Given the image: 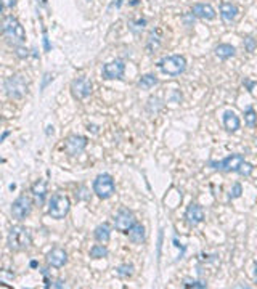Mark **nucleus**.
<instances>
[{
  "label": "nucleus",
  "instance_id": "nucleus-1",
  "mask_svg": "<svg viewBox=\"0 0 257 289\" xmlns=\"http://www.w3.org/2000/svg\"><path fill=\"white\" fill-rule=\"evenodd\" d=\"M32 243V238L29 230L24 226H13L8 233V247L11 251H23V249L29 247Z\"/></svg>",
  "mask_w": 257,
  "mask_h": 289
},
{
  "label": "nucleus",
  "instance_id": "nucleus-2",
  "mask_svg": "<svg viewBox=\"0 0 257 289\" xmlns=\"http://www.w3.org/2000/svg\"><path fill=\"white\" fill-rule=\"evenodd\" d=\"M3 34L8 39V42L13 45L23 44L26 39V32L23 29L21 22L16 18H13V16H7L3 20Z\"/></svg>",
  "mask_w": 257,
  "mask_h": 289
},
{
  "label": "nucleus",
  "instance_id": "nucleus-3",
  "mask_svg": "<svg viewBox=\"0 0 257 289\" xmlns=\"http://www.w3.org/2000/svg\"><path fill=\"white\" fill-rule=\"evenodd\" d=\"M70 207H71L70 198L66 195H61V193H56V195L51 196V200L48 202V215L51 219L61 220L70 212Z\"/></svg>",
  "mask_w": 257,
  "mask_h": 289
},
{
  "label": "nucleus",
  "instance_id": "nucleus-4",
  "mask_svg": "<svg viewBox=\"0 0 257 289\" xmlns=\"http://www.w3.org/2000/svg\"><path fill=\"white\" fill-rule=\"evenodd\" d=\"M159 67L167 76H180L187 69V60L182 55H172L159 61Z\"/></svg>",
  "mask_w": 257,
  "mask_h": 289
},
{
  "label": "nucleus",
  "instance_id": "nucleus-5",
  "mask_svg": "<svg viewBox=\"0 0 257 289\" xmlns=\"http://www.w3.org/2000/svg\"><path fill=\"white\" fill-rule=\"evenodd\" d=\"M116 191V185L110 174H100L93 182V193L100 200H108Z\"/></svg>",
  "mask_w": 257,
  "mask_h": 289
},
{
  "label": "nucleus",
  "instance_id": "nucleus-6",
  "mask_svg": "<svg viewBox=\"0 0 257 289\" xmlns=\"http://www.w3.org/2000/svg\"><path fill=\"white\" fill-rule=\"evenodd\" d=\"M5 92H7V95L13 100L23 98V96L27 93L26 79L23 76H20V74L8 77L7 81H5Z\"/></svg>",
  "mask_w": 257,
  "mask_h": 289
},
{
  "label": "nucleus",
  "instance_id": "nucleus-7",
  "mask_svg": "<svg viewBox=\"0 0 257 289\" xmlns=\"http://www.w3.org/2000/svg\"><path fill=\"white\" fill-rule=\"evenodd\" d=\"M135 217H134V212L129 211V209H119V211L114 214V226H116V230L122 231V233H129V230L132 228L135 225Z\"/></svg>",
  "mask_w": 257,
  "mask_h": 289
},
{
  "label": "nucleus",
  "instance_id": "nucleus-8",
  "mask_svg": "<svg viewBox=\"0 0 257 289\" xmlns=\"http://www.w3.org/2000/svg\"><path fill=\"white\" fill-rule=\"evenodd\" d=\"M244 162V156L243 155H230L228 157H225L224 161H210L209 166L212 169H219V171H224V172H238L239 171V166Z\"/></svg>",
  "mask_w": 257,
  "mask_h": 289
},
{
  "label": "nucleus",
  "instance_id": "nucleus-9",
  "mask_svg": "<svg viewBox=\"0 0 257 289\" xmlns=\"http://www.w3.org/2000/svg\"><path fill=\"white\" fill-rule=\"evenodd\" d=\"M31 209H32V204L29 198L20 196L13 201V204H11V215H13L16 220H24L27 215L31 214Z\"/></svg>",
  "mask_w": 257,
  "mask_h": 289
},
{
  "label": "nucleus",
  "instance_id": "nucleus-10",
  "mask_svg": "<svg viewBox=\"0 0 257 289\" xmlns=\"http://www.w3.org/2000/svg\"><path fill=\"white\" fill-rule=\"evenodd\" d=\"M71 93L76 100H84L92 93V82L85 77L74 79L71 82Z\"/></svg>",
  "mask_w": 257,
  "mask_h": 289
},
{
  "label": "nucleus",
  "instance_id": "nucleus-11",
  "mask_svg": "<svg viewBox=\"0 0 257 289\" xmlns=\"http://www.w3.org/2000/svg\"><path fill=\"white\" fill-rule=\"evenodd\" d=\"M125 65L122 60H114L111 63H106L103 66V77L106 81H113V79H121L124 76Z\"/></svg>",
  "mask_w": 257,
  "mask_h": 289
},
{
  "label": "nucleus",
  "instance_id": "nucleus-12",
  "mask_svg": "<svg viewBox=\"0 0 257 289\" xmlns=\"http://www.w3.org/2000/svg\"><path fill=\"white\" fill-rule=\"evenodd\" d=\"M85 146H87V138L82 137V135H71V137L66 140L65 150L70 156H76L85 150Z\"/></svg>",
  "mask_w": 257,
  "mask_h": 289
},
{
  "label": "nucleus",
  "instance_id": "nucleus-13",
  "mask_svg": "<svg viewBox=\"0 0 257 289\" xmlns=\"http://www.w3.org/2000/svg\"><path fill=\"white\" fill-rule=\"evenodd\" d=\"M185 219L187 222L190 223L191 226H196L199 225L204 220V209L199 206L196 202H191L190 206L187 207V212H185Z\"/></svg>",
  "mask_w": 257,
  "mask_h": 289
},
{
  "label": "nucleus",
  "instance_id": "nucleus-14",
  "mask_svg": "<svg viewBox=\"0 0 257 289\" xmlns=\"http://www.w3.org/2000/svg\"><path fill=\"white\" fill-rule=\"evenodd\" d=\"M47 262H48V265H51V267L60 268L68 262V254H66L65 249L55 247L47 254Z\"/></svg>",
  "mask_w": 257,
  "mask_h": 289
},
{
  "label": "nucleus",
  "instance_id": "nucleus-15",
  "mask_svg": "<svg viewBox=\"0 0 257 289\" xmlns=\"http://www.w3.org/2000/svg\"><path fill=\"white\" fill-rule=\"evenodd\" d=\"M191 13L193 16H196V18H201V20H214L215 18V10L212 5H209V3H196V5H193V8H191Z\"/></svg>",
  "mask_w": 257,
  "mask_h": 289
},
{
  "label": "nucleus",
  "instance_id": "nucleus-16",
  "mask_svg": "<svg viewBox=\"0 0 257 289\" xmlns=\"http://www.w3.org/2000/svg\"><path fill=\"white\" fill-rule=\"evenodd\" d=\"M31 191H32V198H34V201H36V204L42 206L45 201V196H47V182H45V180H39V182L32 185Z\"/></svg>",
  "mask_w": 257,
  "mask_h": 289
},
{
  "label": "nucleus",
  "instance_id": "nucleus-17",
  "mask_svg": "<svg viewBox=\"0 0 257 289\" xmlns=\"http://www.w3.org/2000/svg\"><path fill=\"white\" fill-rule=\"evenodd\" d=\"M220 16L222 20L225 22H232L236 20L238 16V7L235 3H230V2H225L220 5Z\"/></svg>",
  "mask_w": 257,
  "mask_h": 289
},
{
  "label": "nucleus",
  "instance_id": "nucleus-18",
  "mask_svg": "<svg viewBox=\"0 0 257 289\" xmlns=\"http://www.w3.org/2000/svg\"><path fill=\"white\" fill-rule=\"evenodd\" d=\"M239 117L233 111H225L224 114V127L227 129V132H236L239 129Z\"/></svg>",
  "mask_w": 257,
  "mask_h": 289
},
{
  "label": "nucleus",
  "instance_id": "nucleus-19",
  "mask_svg": "<svg viewBox=\"0 0 257 289\" xmlns=\"http://www.w3.org/2000/svg\"><path fill=\"white\" fill-rule=\"evenodd\" d=\"M129 240L135 243V245L143 243L145 241V226L141 223H135L132 228L129 230Z\"/></svg>",
  "mask_w": 257,
  "mask_h": 289
},
{
  "label": "nucleus",
  "instance_id": "nucleus-20",
  "mask_svg": "<svg viewBox=\"0 0 257 289\" xmlns=\"http://www.w3.org/2000/svg\"><path fill=\"white\" fill-rule=\"evenodd\" d=\"M235 53H236V50L230 44H220V45H217L215 47V55L219 56L220 60L232 58V56H235Z\"/></svg>",
  "mask_w": 257,
  "mask_h": 289
},
{
  "label": "nucleus",
  "instance_id": "nucleus-21",
  "mask_svg": "<svg viewBox=\"0 0 257 289\" xmlns=\"http://www.w3.org/2000/svg\"><path fill=\"white\" fill-rule=\"evenodd\" d=\"M95 240L100 243H108L111 238V226L108 223H101L95 228Z\"/></svg>",
  "mask_w": 257,
  "mask_h": 289
},
{
  "label": "nucleus",
  "instance_id": "nucleus-22",
  "mask_svg": "<svg viewBox=\"0 0 257 289\" xmlns=\"http://www.w3.org/2000/svg\"><path fill=\"white\" fill-rule=\"evenodd\" d=\"M156 84H158L156 76H153V74H145V76H141L139 86H140L141 89H145V90H150L151 87L156 86Z\"/></svg>",
  "mask_w": 257,
  "mask_h": 289
},
{
  "label": "nucleus",
  "instance_id": "nucleus-23",
  "mask_svg": "<svg viewBox=\"0 0 257 289\" xmlns=\"http://www.w3.org/2000/svg\"><path fill=\"white\" fill-rule=\"evenodd\" d=\"M244 122H246V126L251 129H254L257 126V112L253 108H249V110L244 112Z\"/></svg>",
  "mask_w": 257,
  "mask_h": 289
},
{
  "label": "nucleus",
  "instance_id": "nucleus-24",
  "mask_svg": "<svg viewBox=\"0 0 257 289\" xmlns=\"http://www.w3.org/2000/svg\"><path fill=\"white\" fill-rule=\"evenodd\" d=\"M108 256V249L101 245H95L92 249H90V257L92 259H103Z\"/></svg>",
  "mask_w": 257,
  "mask_h": 289
},
{
  "label": "nucleus",
  "instance_id": "nucleus-25",
  "mask_svg": "<svg viewBox=\"0 0 257 289\" xmlns=\"http://www.w3.org/2000/svg\"><path fill=\"white\" fill-rule=\"evenodd\" d=\"M116 273L119 276H122V278H129V276L134 275V265H130V264L119 265V267L116 268Z\"/></svg>",
  "mask_w": 257,
  "mask_h": 289
},
{
  "label": "nucleus",
  "instance_id": "nucleus-26",
  "mask_svg": "<svg viewBox=\"0 0 257 289\" xmlns=\"http://www.w3.org/2000/svg\"><path fill=\"white\" fill-rule=\"evenodd\" d=\"M253 171H254L253 164H249V162L244 161V162L241 164V166H239V171H238V174L244 175V177H249V175L253 174Z\"/></svg>",
  "mask_w": 257,
  "mask_h": 289
},
{
  "label": "nucleus",
  "instance_id": "nucleus-27",
  "mask_svg": "<svg viewBox=\"0 0 257 289\" xmlns=\"http://www.w3.org/2000/svg\"><path fill=\"white\" fill-rule=\"evenodd\" d=\"M257 47V42L254 37H246L244 39V48L248 50V52H254Z\"/></svg>",
  "mask_w": 257,
  "mask_h": 289
},
{
  "label": "nucleus",
  "instance_id": "nucleus-28",
  "mask_svg": "<svg viewBox=\"0 0 257 289\" xmlns=\"http://www.w3.org/2000/svg\"><path fill=\"white\" fill-rule=\"evenodd\" d=\"M241 193H243V186L239 183H235V185H233L232 191H230V198H232V200H235V198L241 196Z\"/></svg>",
  "mask_w": 257,
  "mask_h": 289
},
{
  "label": "nucleus",
  "instance_id": "nucleus-29",
  "mask_svg": "<svg viewBox=\"0 0 257 289\" xmlns=\"http://www.w3.org/2000/svg\"><path fill=\"white\" fill-rule=\"evenodd\" d=\"M2 3H3L5 8H11V7H15L16 5V0H2Z\"/></svg>",
  "mask_w": 257,
  "mask_h": 289
},
{
  "label": "nucleus",
  "instance_id": "nucleus-30",
  "mask_svg": "<svg viewBox=\"0 0 257 289\" xmlns=\"http://www.w3.org/2000/svg\"><path fill=\"white\" fill-rule=\"evenodd\" d=\"M16 53H18V56H21V58H24V56L29 55V52H27L26 48H18L16 50Z\"/></svg>",
  "mask_w": 257,
  "mask_h": 289
},
{
  "label": "nucleus",
  "instance_id": "nucleus-31",
  "mask_svg": "<svg viewBox=\"0 0 257 289\" xmlns=\"http://www.w3.org/2000/svg\"><path fill=\"white\" fill-rule=\"evenodd\" d=\"M187 288H206V283H199V281H196V283H193V285H190V283H188Z\"/></svg>",
  "mask_w": 257,
  "mask_h": 289
},
{
  "label": "nucleus",
  "instance_id": "nucleus-32",
  "mask_svg": "<svg viewBox=\"0 0 257 289\" xmlns=\"http://www.w3.org/2000/svg\"><path fill=\"white\" fill-rule=\"evenodd\" d=\"M63 286H65V283L63 281H56L55 285H51V288H63Z\"/></svg>",
  "mask_w": 257,
  "mask_h": 289
},
{
  "label": "nucleus",
  "instance_id": "nucleus-33",
  "mask_svg": "<svg viewBox=\"0 0 257 289\" xmlns=\"http://www.w3.org/2000/svg\"><path fill=\"white\" fill-rule=\"evenodd\" d=\"M37 2L41 3V5H45V2H47V0H37Z\"/></svg>",
  "mask_w": 257,
  "mask_h": 289
},
{
  "label": "nucleus",
  "instance_id": "nucleus-34",
  "mask_svg": "<svg viewBox=\"0 0 257 289\" xmlns=\"http://www.w3.org/2000/svg\"><path fill=\"white\" fill-rule=\"evenodd\" d=\"M254 275H256V281H257V264H256V270H254Z\"/></svg>",
  "mask_w": 257,
  "mask_h": 289
}]
</instances>
